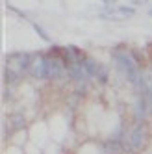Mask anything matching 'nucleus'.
<instances>
[{
    "label": "nucleus",
    "instance_id": "nucleus-1",
    "mask_svg": "<svg viewBox=\"0 0 152 154\" xmlns=\"http://www.w3.org/2000/svg\"><path fill=\"white\" fill-rule=\"evenodd\" d=\"M34 28H35V30L39 32V37H41V39H45V41H50V37L47 35V32H45V30H41V28H39L37 24H34Z\"/></svg>",
    "mask_w": 152,
    "mask_h": 154
},
{
    "label": "nucleus",
    "instance_id": "nucleus-2",
    "mask_svg": "<svg viewBox=\"0 0 152 154\" xmlns=\"http://www.w3.org/2000/svg\"><path fill=\"white\" fill-rule=\"evenodd\" d=\"M119 11H123V13H128V15H132V13H134V8H119Z\"/></svg>",
    "mask_w": 152,
    "mask_h": 154
}]
</instances>
